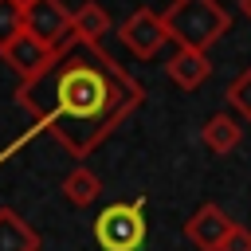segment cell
<instances>
[{"instance_id":"1","label":"cell","mask_w":251,"mask_h":251,"mask_svg":"<svg viewBox=\"0 0 251 251\" xmlns=\"http://www.w3.org/2000/svg\"><path fill=\"white\" fill-rule=\"evenodd\" d=\"M90 59H67L47 75L51 106L39 129H47L71 157L94 153L133 110L145 106V86L122 71L102 47L86 51Z\"/></svg>"},{"instance_id":"2","label":"cell","mask_w":251,"mask_h":251,"mask_svg":"<svg viewBox=\"0 0 251 251\" xmlns=\"http://www.w3.org/2000/svg\"><path fill=\"white\" fill-rule=\"evenodd\" d=\"M161 24H165L169 39H176L180 47L208 51L212 43H220L227 35L231 12L220 0H173L161 12Z\"/></svg>"},{"instance_id":"3","label":"cell","mask_w":251,"mask_h":251,"mask_svg":"<svg viewBox=\"0 0 251 251\" xmlns=\"http://www.w3.org/2000/svg\"><path fill=\"white\" fill-rule=\"evenodd\" d=\"M149 227H145V196L118 200L94 216V243L102 251H141Z\"/></svg>"},{"instance_id":"4","label":"cell","mask_w":251,"mask_h":251,"mask_svg":"<svg viewBox=\"0 0 251 251\" xmlns=\"http://www.w3.org/2000/svg\"><path fill=\"white\" fill-rule=\"evenodd\" d=\"M63 55H67V47H47V43H39V39L27 35V31H20V35L0 51V59L16 71L20 82H35V78L51 75V71L63 63Z\"/></svg>"},{"instance_id":"5","label":"cell","mask_w":251,"mask_h":251,"mask_svg":"<svg viewBox=\"0 0 251 251\" xmlns=\"http://www.w3.org/2000/svg\"><path fill=\"white\" fill-rule=\"evenodd\" d=\"M24 31L47 47H63L71 35V8L63 0H31L24 8Z\"/></svg>"},{"instance_id":"6","label":"cell","mask_w":251,"mask_h":251,"mask_svg":"<svg viewBox=\"0 0 251 251\" xmlns=\"http://www.w3.org/2000/svg\"><path fill=\"white\" fill-rule=\"evenodd\" d=\"M118 35H122V43H126L137 59H153V55L169 43V31H165V24H161V12H153V8L129 12V16L122 20Z\"/></svg>"},{"instance_id":"7","label":"cell","mask_w":251,"mask_h":251,"mask_svg":"<svg viewBox=\"0 0 251 251\" xmlns=\"http://www.w3.org/2000/svg\"><path fill=\"white\" fill-rule=\"evenodd\" d=\"M231 224H235V220H227V212H224L220 204L204 200V204L184 220V239H188L196 251H220V243H224V235L231 231Z\"/></svg>"},{"instance_id":"8","label":"cell","mask_w":251,"mask_h":251,"mask_svg":"<svg viewBox=\"0 0 251 251\" xmlns=\"http://www.w3.org/2000/svg\"><path fill=\"white\" fill-rule=\"evenodd\" d=\"M106 31H110V16H106L102 4L90 0L78 12H71V35H67L63 47H86V51H94V47H102Z\"/></svg>"},{"instance_id":"9","label":"cell","mask_w":251,"mask_h":251,"mask_svg":"<svg viewBox=\"0 0 251 251\" xmlns=\"http://www.w3.org/2000/svg\"><path fill=\"white\" fill-rule=\"evenodd\" d=\"M165 75L173 78V86H180V90H196V86H204V78L212 75V59H208V51L176 47L173 59L165 63Z\"/></svg>"},{"instance_id":"10","label":"cell","mask_w":251,"mask_h":251,"mask_svg":"<svg viewBox=\"0 0 251 251\" xmlns=\"http://www.w3.org/2000/svg\"><path fill=\"white\" fill-rule=\"evenodd\" d=\"M200 137H204V145H208L216 157H227V153L239 149V141H243V126H239L231 114H212V118L204 122Z\"/></svg>"},{"instance_id":"11","label":"cell","mask_w":251,"mask_h":251,"mask_svg":"<svg viewBox=\"0 0 251 251\" xmlns=\"http://www.w3.org/2000/svg\"><path fill=\"white\" fill-rule=\"evenodd\" d=\"M0 251H39L35 227L16 208H0Z\"/></svg>"},{"instance_id":"12","label":"cell","mask_w":251,"mask_h":251,"mask_svg":"<svg viewBox=\"0 0 251 251\" xmlns=\"http://www.w3.org/2000/svg\"><path fill=\"white\" fill-rule=\"evenodd\" d=\"M98 192H102V180H98V173H90L82 161L63 176V200H67L71 208H90V204L98 200Z\"/></svg>"},{"instance_id":"13","label":"cell","mask_w":251,"mask_h":251,"mask_svg":"<svg viewBox=\"0 0 251 251\" xmlns=\"http://www.w3.org/2000/svg\"><path fill=\"white\" fill-rule=\"evenodd\" d=\"M227 102L235 106V114L243 122H251V67H243L231 82H227Z\"/></svg>"},{"instance_id":"14","label":"cell","mask_w":251,"mask_h":251,"mask_svg":"<svg viewBox=\"0 0 251 251\" xmlns=\"http://www.w3.org/2000/svg\"><path fill=\"white\" fill-rule=\"evenodd\" d=\"M24 31V12L16 8V0H0V51Z\"/></svg>"},{"instance_id":"15","label":"cell","mask_w":251,"mask_h":251,"mask_svg":"<svg viewBox=\"0 0 251 251\" xmlns=\"http://www.w3.org/2000/svg\"><path fill=\"white\" fill-rule=\"evenodd\" d=\"M220 251H251V227H243V224H231V231L224 235Z\"/></svg>"},{"instance_id":"16","label":"cell","mask_w":251,"mask_h":251,"mask_svg":"<svg viewBox=\"0 0 251 251\" xmlns=\"http://www.w3.org/2000/svg\"><path fill=\"white\" fill-rule=\"evenodd\" d=\"M239 12H243V16L251 20V0H239Z\"/></svg>"},{"instance_id":"17","label":"cell","mask_w":251,"mask_h":251,"mask_svg":"<svg viewBox=\"0 0 251 251\" xmlns=\"http://www.w3.org/2000/svg\"><path fill=\"white\" fill-rule=\"evenodd\" d=\"M27 4H31V0H16V8H20V12H24V8H27Z\"/></svg>"}]
</instances>
